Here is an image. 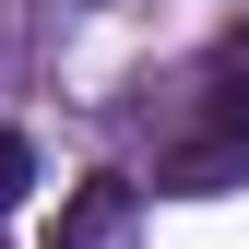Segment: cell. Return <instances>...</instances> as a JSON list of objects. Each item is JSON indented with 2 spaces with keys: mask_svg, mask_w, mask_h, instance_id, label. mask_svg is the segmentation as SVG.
Segmentation results:
<instances>
[{
  "mask_svg": "<svg viewBox=\"0 0 249 249\" xmlns=\"http://www.w3.org/2000/svg\"><path fill=\"white\" fill-rule=\"evenodd\" d=\"M154 190H190V202H226V190H249V131L226 119V131H202V142H178L166 166H154Z\"/></svg>",
  "mask_w": 249,
  "mask_h": 249,
  "instance_id": "obj_1",
  "label": "cell"
},
{
  "mask_svg": "<svg viewBox=\"0 0 249 249\" xmlns=\"http://www.w3.org/2000/svg\"><path fill=\"white\" fill-rule=\"evenodd\" d=\"M131 178H83V190L71 202H59V226H48V249H119V237H131Z\"/></svg>",
  "mask_w": 249,
  "mask_h": 249,
  "instance_id": "obj_2",
  "label": "cell"
},
{
  "mask_svg": "<svg viewBox=\"0 0 249 249\" xmlns=\"http://www.w3.org/2000/svg\"><path fill=\"white\" fill-rule=\"evenodd\" d=\"M24 190H36V142H24V131H0V213H12Z\"/></svg>",
  "mask_w": 249,
  "mask_h": 249,
  "instance_id": "obj_3",
  "label": "cell"
}]
</instances>
